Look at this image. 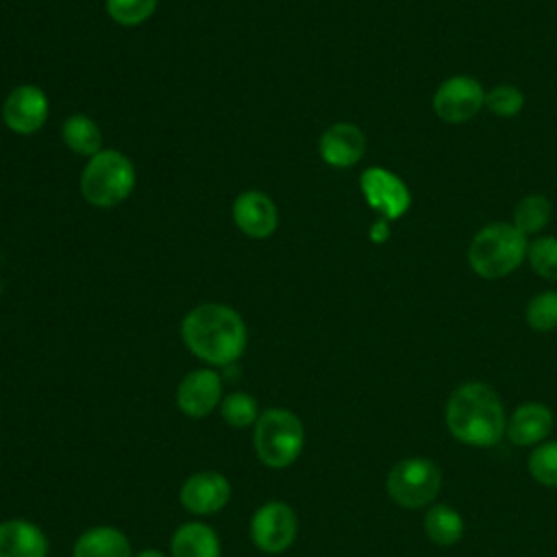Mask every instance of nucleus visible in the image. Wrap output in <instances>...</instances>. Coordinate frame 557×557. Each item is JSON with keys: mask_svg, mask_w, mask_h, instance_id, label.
<instances>
[{"mask_svg": "<svg viewBox=\"0 0 557 557\" xmlns=\"http://www.w3.org/2000/svg\"><path fill=\"white\" fill-rule=\"evenodd\" d=\"M446 429L455 440L474 448H487L503 440L507 413L494 387L468 381L453 389L444 409Z\"/></svg>", "mask_w": 557, "mask_h": 557, "instance_id": "1", "label": "nucleus"}, {"mask_svg": "<svg viewBox=\"0 0 557 557\" xmlns=\"http://www.w3.org/2000/svg\"><path fill=\"white\" fill-rule=\"evenodd\" d=\"M185 346L211 366L235 363L248 342L244 318L228 305L205 302L194 307L181 324Z\"/></svg>", "mask_w": 557, "mask_h": 557, "instance_id": "2", "label": "nucleus"}, {"mask_svg": "<svg viewBox=\"0 0 557 557\" xmlns=\"http://www.w3.org/2000/svg\"><path fill=\"white\" fill-rule=\"evenodd\" d=\"M527 235L511 222H492L476 231L468 246L470 270L487 281L513 274L527 259Z\"/></svg>", "mask_w": 557, "mask_h": 557, "instance_id": "3", "label": "nucleus"}, {"mask_svg": "<svg viewBox=\"0 0 557 557\" xmlns=\"http://www.w3.org/2000/svg\"><path fill=\"white\" fill-rule=\"evenodd\" d=\"M252 442L263 466L283 470L300 457L305 446V426L289 409H265L255 422Z\"/></svg>", "mask_w": 557, "mask_h": 557, "instance_id": "4", "label": "nucleus"}, {"mask_svg": "<svg viewBox=\"0 0 557 557\" xmlns=\"http://www.w3.org/2000/svg\"><path fill=\"white\" fill-rule=\"evenodd\" d=\"M135 187V168L120 150H100L89 157L81 174L83 198L100 209L124 202Z\"/></svg>", "mask_w": 557, "mask_h": 557, "instance_id": "5", "label": "nucleus"}, {"mask_svg": "<svg viewBox=\"0 0 557 557\" xmlns=\"http://www.w3.org/2000/svg\"><path fill=\"white\" fill-rule=\"evenodd\" d=\"M389 498L405 509L429 507L442 487V472L426 457L400 459L385 481Z\"/></svg>", "mask_w": 557, "mask_h": 557, "instance_id": "6", "label": "nucleus"}, {"mask_svg": "<svg viewBox=\"0 0 557 557\" xmlns=\"http://www.w3.org/2000/svg\"><path fill=\"white\" fill-rule=\"evenodd\" d=\"M485 107L483 85L468 74H455L433 94V113L446 124H463Z\"/></svg>", "mask_w": 557, "mask_h": 557, "instance_id": "7", "label": "nucleus"}, {"mask_svg": "<svg viewBox=\"0 0 557 557\" xmlns=\"http://www.w3.org/2000/svg\"><path fill=\"white\" fill-rule=\"evenodd\" d=\"M298 531V520L294 509L283 500L263 503L250 518V537L252 544L270 555L287 550Z\"/></svg>", "mask_w": 557, "mask_h": 557, "instance_id": "8", "label": "nucleus"}, {"mask_svg": "<svg viewBox=\"0 0 557 557\" xmlns=\"http://www.w3.org/2000/svg\"><path fill=\"white\" fill-rule=\"evenodd\" d=\"M359 187L370 209L389 222L403 218L411 207V191L405 181L381 165L363 170L359 176Z\"/></svg>", "mask_w": 557, "mask_h": 557, "instance_id": "9", "label": "nucleus"}, {"mask_svg": "<svg viewBox=\"0 0 557 557\" xmlns=\"http://www.w3.org/2000/svg\"><path fill=\"white\" fill-rule=\"evenodd\" d=\"M48 120V98L37 85H20L2 102V122L17 135L37 133Z\"/></svg>", "mask_w": 557, "mask_h": 557, "instance_id": "10", "label": "nucleus"}, {"mask_svg": "<svg viewBox=\"0 0 557 557\" xmlns=\"http://www.w3.org/2000/svg\"><path fill=\"white\" fill-rule=\"evenodd\" d=\"M178 498L189 513L211 516L222 511L231 500V483L215 470H202L183 483Z\"/></svg>", "mask_w": 557, "mask_h": 557, "instance_id": "11", "label": "nucleus"}, {"mask_svg": "<svg viewBox=\"0 0 557 557\" xmlns=\"http://www.w3.org/2000/svg\"><path fill=\"white\" fill-rule=\"evenodd\" d=\"M222 403V379L211 368L189 372L176 389V407L189 418H205Z\"/></svg>", "mask_w": 557, "mask_h": 557, "instance_id": "12", "label": "nucleus"}, {"mask_svg": "<svg viewBox=\"0 0 557 557\" xmlns=\"http://www.w3.org/2000/svg\"><path fill=\"white\" fill-rule=\"evenodd\" d=\"M366 135L357 124L335 122L320 137V157L331 168H350L366 154Z\"/></svg>", "mask_w": 557, "mask_h": 557, "instance_id": "13", "label": "nucleus"}, {"mask_svg": "<svg viewBox=\"0 0 557 557\" xmlns=\"http://www.w3.org/2000/svg\"><path fill=\"white\" fill-rule=\"evenodd\" d=\"M233 222L252 239H265L276 231L278 213L270 196L263 191H244L233 202Z\"/></svg>", "mask_w": 557, "mask_h": 557, "instance_id": "14", "label": "nucleus"}, {"mask_svg": "<svg viewBox=\"0 0 557 557\" xmlns=\"http://www.w3.org/2000/svg\"><path fill=\"white\" fill-rule=\"evenodd\" d=\"M553 411L542 403H524L507 418V431L511 444L516 446H537L553 431Z\"/></svg>", "mask_w": 557, "mask_h": 557, "instance_id": "15", "label": "nucleus"}, {"mask_svg": "<svg viewBox=\"0 0 557 557\" xmlns=\"http://www.w3.org/2000/svg\"><path fill=\"white\" fill-rule=\"evenodd\" d=\"M48 537L30 520L11 518L0 522V557H46Z\"/></svg>", "mask_w": 557, "mask_h": 557, "instance_id": "16", "label": "nucleus"}, {"mask_svg": "<svg viewBox=\"0 0 557 557\" xmlns=\"http://www.w3.org/2000/svg\"><path fill=\"white\" fill-rule=\"evenodd\" d=\"M72 557H133L128 537L115 527H91L78 535Z\"/></svg>", "mask_w": 557, "mask_h": 557, "instance_id": "17", "label": "nucleus"}, {"mask_svg": "<svg viewBox=\"0 0 557 557\" xmlns=\"http://www.w3.org/2000/svg\"><path fill=\"white\" fill-rule=\"evenodd\" d=\"M172 557H220V537L205 522L181 524L170 542Z\"/></svg>", "mask_w": 557, "mask_h": 557, "instance_id": "18", "label": "nucleus"}, {"mask_svg": "<svg viewBox=\"0 0 557 557\" xmlns=\"http://www.w3.org/2000/svg\"><path fill=\"white\" fill-rule=\"evenodd\" d=\"M424 531H426V537L433 544L453 546V544H457L463 537L466 524H463V518H461V513L457 509H453V507H448L444 503H437V505H431L426 509Z\"/></svg>", "mask_w": 557, "mask_h": 557, "instance_id": "19", "label": "nucleus"}, {"mask_svg": "<svg viewBox=\"0 0 557 557\" xmlns=\"http://www.w3.org/2000/svg\"><path fill=\"white\" fill-rule=\"evenodd\" d=\"M61 137L65 146L83 157H94L96 152L102 150V135L98 124L85 115V113H74L63 122Z\"/></svg>", "mask_w": 557, "mask_h": 557, "instance_id": "20", "label": "nucleus"}, {"mask_svg": "<svg viewBox=\"0 0 557 557\" xmlns=\"http://www.w3.org/2000/svg\"><path fill=\"white\" fill-rule=\"evenodd\" d=\"M550 215L553 205L544 194H527L516 202L511 224L522 235H535L550 222Z\"/></svg>", "mask_w": 557, "mask_h": 557, "instance_id": "21", "label": "nucleus"}, {"mask_svg": "<svg viewBox=\"0 0 557 557\" xmlns=\"http://www.w3.org/2000/svg\"><path fill=\"white\" fill-rule=\"evenodd\" d=\"M527 324L537 333H548L557 329V289H546L535 294L524 311Z\"/></svg>", "mask_w": 557, "mask_h": 557, "instance_id": "22", "label": "nucleus"}, {"mask_svg": "<svg viewBox=\"0 0 557 557\" xmlns=\"http://www.w3.org/2000/svg\"><path fill=\"white\" fill-rule=\"evenodd\" d=\"M527 259L531 270L546 278L557 281V237L540 235L527 246Z\"/></svg>", "mask_w": 557, "mask_h": 557, "instance_id": "23", "label": "nucleus"}, {"mask_svg": "<svg viewBox=\"0 0 557 557\" xmlns=\"http://www.w3.org/2000/svg\"><path fill=\"white\" fill-rule=\"evenodd\" d=\"M220 413L224 418L226 424L235 426V429H244L257 422L259 418V409H257V400L255 396L246 394V392H233L226 398H222L220 403Z\"/></svg>", "mask_w": 557, "mask_h": 557, "instance_id": "24", "label": "nucleus"}, {"mask_svg": "<svg viewBox=\"0 0 557 557\" xmlns=\"http://www.w3.org/2000/svg\"><path fill=\"white\" fill-rule=\"evenodd\" d=\"M529 472L544 487H557V442H542L529 455Z\"/></svg>", "mask_w": 557, "mask_h": 557, "instance_id": "25", "label": "nucleus"}, {"mask_svg": "<svg viewBox=\"0 0 557 557\" xmlns=\"http://www.w3.org/2000/svg\"><path fill=\"white\" fill-rule=\"evenodd\" d=\"M485 107L496 117H513L524 107V94L511 83H500L485 91Z\"/></svg>", "mask_w": 557, "mask_h": 557, "instance_id": "26", "label": "nucleus"}, {"mask_svg": "<svg viewBox=\"0 0 557 557\" xmlns=\"http://www.w3.org/2000/svg\"><path fill=\"white\" fill-rule=\"evenodd\" d=\"M104 9L120 26H137L154 13L157 0H107Z\"/></svg>", "mask_w": 557, "mask_h": 557, "instance_id": "27", "label": "nucleus"}, {"mask_svg": "<svg viewBox=\"0 0 557 557\" xmlns=\"http://www.w3.org/2000/svg\"><path fill=\"white\" fill-rule=\"evenodd\" d=\"M389 239V220L379 218L372 226H370V242L374 244H383Z\"/></svg>", "mask_w": 557, "mask_h": 557, "instance_id": "28", "label": "nucleus"}, {"mask_svg": "<svg viewBox=\"0 0 557 557\" xmlns=\"http://www.w3.org/2000/svg\"><path fill=\"white\" fill-rule=\"evenodd\" d=\"M135 557H165V555L161 550H157V548H146V550L137 553Z\"/></svg>", "mask_w": 557, "mask_h": 557, "instance_id": "29", "label": "nucleus"}]
</instances>
